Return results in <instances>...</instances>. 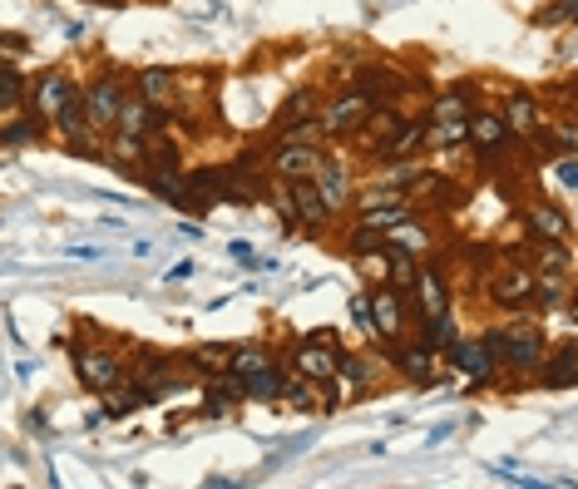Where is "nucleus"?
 <instances>
[{
	"label": "nucleus",
	"instance_id": "obj_1",
	"mask_svg": "<svg viewBox=\"0 0 578 489\" xmlns=\"http://www.w3.org/2000/svg\"><path fill=\"white\" fill-rule=\"evenodd\" d=\"M484 346H490V356L500 362L509 386L539 381V366H544V356H549L544 327L529 317H509V321H500V327H490L484 331Z\"/></svg>",
	"mask_w": 578,
	"mask_h": 489
},
{
	"label": "nucleus",
	"instance_id": "obj_2",
	"mask_svg": "<svg viewBox=\"0 0 578 489\" xmlns=\"http://www.w3.org/2000/svg\"><path fill=\"white\" fill-rule=\"evenodd\" d=\"M484 302L494 311H525L534 307V292H539V277L534 262H519V257H500V262L484 272Z\"/></svg>",
	"mask_w": 578,
	"mask_h": 489
},
{
	"label": "nucleus",
	"instance_id": "obj_3",
	"mask_svg": "<svg viewBox=\"0 0 578 489\" xmlns=\"http://www.w3.org/2000/svg\"><path fill=\"white\" fill-rule=\"evenodd\" d=\"M342 337L336 331H311V337H292L287 341V366L297 376H307V381L317 386H332L336 371H342Z\"/></svg>",
	"mask_w": 578,
	"mask_h": 489
},
{
	"label": "nucleus",
	"instance_id": "obj_4",
	"mask_svg": "<svg viewBox=\"0 0 578 489\" xmlns=\"http://www.w3.org/2000/svg\"><path fill=\"white\" fill-rule=\"evenodd\" d=\"M70 362H75L79 386L95 395H104V391H114L119 381H128V356L114 352V341H75Z\"/></svg>",
	"mask_w": 578,
	"mask_h": 489
},
{
	"label": "nucleus",
	"instance_id": "obj_5",
	"mask_svg": "<svg viewBox=\"0 0 578 489\" xmlns=\"http://www.w3.org/2000/svg\"><path fill=\"white\" fill-rule=\"evenodd\" d=\"M376 109H381V99L366 95L361 85H352L321 105V129H327V138H356L366 124H371Z\"/></svg>",
	"mask_w": 578,
	"mask_h": 489
},
{
	"label": "nucleus",
	"instance_id": "obj_6",
	"mask_svg": "<svg viewBox=\"0 0 578 489\" xmlns=\"http://www.w3.org/2000/svg\"><path fill=\"white\" fill-rule=\"evenodd\" d=\"M391 371L406 376L410 386H430L440 376V346H430L420 331H406L401 341H391V352H385Z\"/></svg>",
	"mask_w": 578,
	"mask_h": 489
},
{
	"label": "nucleus",
	"instance_id": "obj_7",
	"mask_svg": "<svg viewBox=\"0 0 578 489\" xmlns=\"http://www.w3.org/2000/svg\"><path fill=\"white\" fill-rule=\"evenodd\" d=\"M410 302H416V321H435V317H450V311H455V288H450L445 262H420Z\"/></svg>",
	"mask_w": 578,
	"mask_h": 489
},
{
	"label": "nucleus",
	"instance_id": "obj_8",
	"mask_svg": "<svg viewBox=\"0 0 578 489\" xmlns=\"http://www.w3.org/2000/svg\"><path fill=\"white\" fill-rule=\"evenodd\" d=\"M445 356H450V366H455V371H460L465 381H470V391H490L494 381H504V371H500V362L490 356L484 337H475V341H470V337H460Z\"/></svg>",
	"mask_w": 578,
	"mask_h": 489
},
{
	"label": "nucleus",
	"instance_id": "obj_9",
	"mask_svg": "<svg viewBox=\"0 0 578 489\" xmlns=\"http://www.w3.org/2000/svg\"><path fill=\"white\" fill-rule=\"evenodd\" d=\"M321 159H327V144H272L268 154V173L278 183H297V179H317Z\"/></svg>",
	"mask_w": 578,
	"mask_h": 489
},
{
	"label": "nucleus",
	"instance_id": "obj_10",
	"mask_svg": "<svg viewBox=\"0 0 578 489\" xmlns=\"http://www.w3.org/2000/svg\"><path fill=\"white\" fill-rule=\"evenodd\" d=\"M287 198H292V213H297L302 233H332L336 208L327 203V193L317 188V179H297V183H287Z\"/></svg>",
	"mask_w": 578,
	"mask_h": 489
},
{
	"label": "nucleus",
	"instance_id": "obj_11",
	"mask_svg": "<svg viewBox=\"0 0 578 489\" xmlns=\"http://www.w3.org/2000/svg\"><path fill=\"white\" fill-rule=\"evenodd\" d=\"M420 149H430V114H410L406 124L396 129V134L385 138V144H376L371 159L391 169V163H410Z\"/></svg>",
	"mask_w": 578,
	"mask_h": 489
},
{
	"label": "nucleus",
	"instance_id": "obj_12",
	"mask_svg": "<svg viewBox=\"0 0 578 489\" xmlns=\"http://www.w3.org/2000/svg\"><path fill=\"white\" fill-rule=\"evenodd\" d=\"M124 99H128V89L119 85L114 75H99L95 85L85 89V114H89V124H95L99 134H114L119 114H124Z\"/></svg>",
	"mask_w": 578,
	"mask_h": 489
},
{
	"label": "nucleus",
	"instance_id": "obj_13",
	"mask_svg": "<svg viewBox=\"0 0 578 489\" xmlns=\"http://www.w3.org/2000/svg\"><path fill=\"white\" fill-rule=\"evenodd\" d=\"M519 223H525L529 243H568V233H574L568 213L558 208V203H549V198L525 203V213H519Z\"/></svg>",
	"mask_w": 578,
	"mask_h": 489
},
{
	"label": "nucleus",
	"instance_id": "obj_14",
	"mask_svg": "<svg viewBox=\"0 0 578 489\" xmlns=\"http://www.w3.org/2000/svg\"><path fill=\"white\" fill-rule=\"evenodd\" d=\"M79 95H85V89L64 75V70H45V75H35V85H30V109L45 114V119H54L70 99H79Z\"/></svg>",
	"mask_w": 578,
	"mask_h": 489
},
{
	"label": "nucleus",
	"instance_id": "obj_15",
	"mask_svg": "<svg viewBox=\"0 0 578 489\" xmlns=\"http://www.w3.org/2000/svg\"><path fill=\"white\" fill-rule=\"evenodd\" d=\"M317 188L327 193V203L336 208V218L352 213L356 208V183H352V169H346V159H336V154H327L317 169Z\"/></svg>",
	"mask_w": 578,
	"mask_h": 489
},
{
	"label": "nucleus",
	"instance_id": "obj_16",
	"mask_svg": "<svg viewBox=\"0 0 578 489\" xmlns=\"http://www.w3.org/2000/svg\"><path fill=\"white\" fill-rule=\"evenodd\" d=\"M391 366V362H385ZM381 362H371L366 352H342V371H336V386H346V395L352 401H361V395H371L376 386H381Z\"/></svg>",
	"mask_w": 578,
	"mask_h": 489
},
{
	"label": "nucleus",
	"instance_id": "obj_17",
	"mask_svg": "<svg viewBox=\"0 0 578 489\" xmlns=\"http://www.w3.org/2000/svg\"><path fill=\"white\" fill-rule=\"evenodd\" d=\"M243 401H253L243 376H233V371L208 376V386H204V415H213V420H218V415H233Z\"/></svg>",
	"mask_w": 578,
	"mask_h": 489
},
{
	"label": "nucleus",
	"instance_id": "obj_18",
	"mask_svg": "<svg viewBox=\"0 0 578 489\" xmlns=\"http://www.w3.org/2000/svg\"><path fill=\"white\" fill-rule=\"evenodd\" d=\"M509 138H514V129H509V119H504V109H475L470 114V149L494 154V149H504Z\"/></svg>",
	"mask_w": 578,
	"mask_h": 489
},
{
	"label": "nucleus",
	"instance_id": "obj_19",
	"mask_svg": "<svg viewBox=\"0 0 578 489\" xmlns=\"http://www.w3.org/2000/svg\"><path fill=\"white\" fill-rule=\"evenodd\" d=\"M539 386H544V391H568V386H578V341H564V346H554V352L544 356Z\"/></svg>",
	"mask_w": 578,
	"mask_h": 489
},
{
	"label": "nucleus",
	"instance_id": "obj_20",
	"mask_svg": "<svg viewBox=\"0 0 578 489\" xmlns=\"http://www.w3.org/2000/svg\"><path fill=\"white\" fill-rule=\"evenodd\" d=\"M420 213V203H416V193H401V198H391V203H376V208H361V213H352L361 228H376V233H391V228H401L406 218H416Z\"/></svg>",
	"mask_w": 578,
	"mask_h": 489
},
{
	"label": "nucleus",
	"instance_id": "obj_21",
	"mask_svg": "<svg viewBox=\"0 0 578 489\" xmlns=\"http://www.w3.org/2000/svg\"><path fill=\"white\" fill-rule=\"evenodd\" d=\"M352 85H361L366 95H376V99H381V105H391V99H396L401 89H406V75H401L396 64H381V60H371V64H361V70H356V75H352Z\"/></svg>",
	"mask_w": 578,
	"mask_h": 489
},
{
	"label": "nucleus",
	"instance_id": "obj_22",
	"mask_svg": "<svg viewBox=\"0 0 578 489\" xmlns=\"http://www.w3.org/2000/svg\"><path fill=\"white\" fill-rule=\"evenodd\" d=\"M504 119H509L514 138L519 134H544V109H539V99L529 95V89H509V99H504Z\"/></svg>",
	"mask_w": 578,
	"mask_h": 489
},
{
	"label": "nucleus",
	"instance_id": "obj_23",
	"mask_svg": "<svg viewBox=\"0 0 578 489\" xmlns=\"http://www.w3.org/2000/svg\"><path fill=\"white\" fill-rule=\"evenodd\" d=\"M475 109H480V105H475V89L470 85H450L445 95L430 99L426 114H430V124H460V119H470Z\"/></svg>",
	"mask_w": 578,
	"mask_h": 489
},
{
	"label": "nucleus",
	"instance_id": "obj_24",
	"mask_svg": "<svg viewBox=\"0 0 578 489\" xmlns=\"http://www.w3.org/2000/svg\"><path fill=\"white\" fill-rule=\"evenodd\" d=\"M385 243H391V247H406L410 257H426V253H435L440 237H435V228H430L426 218L416 213V218H406L401 228H391V233H385Z\"/></svg>",
	"mask_w": 578,
	"mask_h": 489
},
{
	"label": "nucleus",
	"instance_id": "obj_25",
	"mask_svg": "<svg viewBox=\"0 0 578 489\" xmlns=\"http://www.w3.org/2000/svg\"><path fill=\"white\" fill-rule=\"evenodd\" d=\"M30 85L35 80H25L21 70H15V60H5V70H0V114L5 119L25 114V105H30Z\"/></svg>",
	"mask_w": 578,
	"mask_h": 489
},
{
	"label": "nucleus",
	"instance_id": "obj_26",
	"mask_svg": "<svg viewBox=\"0 0 578 489\" xmlns=\"http://www.w3.org/2000/svg\"><path fill=\"white\" fill-rule=\"evenodd\" d=\"M233 341H204V346H193L183 362L193 366L198 376H223V371H233Z\"/></svg>",
	"mask_w": 578,
	"mask_h": 489
},
{
	"label": "nucleus",
	"instance_id": "obj_27",
	"mask_svg": "<svg viewBox=\"0 0 578 489\" xmlns=\"http://www.w3.org/2000/svg\"><path fill=\"white\" fill-rule=\"evenodd\" d=\"M321 114V95L311 85L292 89L287 99H282V109L272 114V129H287V124H302V119H317Z\"/></svg>",
	"mask_w": 578,
	"mask_h": 489
},
{
	"label": "nucleus",
	"instance_id": "obj_28",
	"mask_svg": "<svg viewBox=\"0 0 578 489\" xmlns=\"http://www.w3.org/2000/svg\"><path fill=\"white\" fill-rule=\"evenodd\" d=\"M268 366H278V352H272L268 341H243V346L233 352V376H243V381L262 376Z\"/></svg>",
	"mask_w": 578,
	"mask_h": 489
},
{
	"label": "nucleus",
	"instance_id": "obj_29",
	"mask_svg": "<svg viewBox=\"0 0 578 489\" xmlns=\"http://www.w3.org/2000/svg\"><path fill=\"white\" fill-rule=\"evenodd\" d=\"M134 89H139L144 99H153V105H173L179 75H173V70H163V64H149V70H139V75H134Z\"/></svg>",
	"mask_w": 578,
	"mask_h": 489
},
{
	"label": "nucleus",
	"instance_id": "obj_30",
	"mask_svg": "<svg viewBox=\"0 0 578 489\" xmlns=\"http://www.w3.org/2000/svg\"><path fill=\"white\" fill-rule=\"evenodd\" d=\"M45 134H54V124H50L45 114H35V109H30L25 119H21V114L5 119V149H21V144H40Z\"/></svg>",
	"mask_w": 578,
	"mask_h": 489
},
{
	"label": "nucleus",
	"instance_id": "obj_31",
	"mask_svg": "<svg viewBox=\"0 0 578 489\" xmlns=\"http://www.w3.org/2000/svg\"><path fill=\"white\" fill-rule=\"evenodd\" d=\"M406 119H410V114H406V109H401V105H381V109H376V114H371V124H366L356 138H361L366 149H376V144H385V138L396 134V129L406 124Z\"/></svg>",
	"mask_w": 578,
	"mask_h": 489
},
{
	"label": "nucleus",
	"instance_id": "obj_32",
	"mask_svg": "<svg viewBox=\"0 0 578 489\" xmlns=\"http://www.w3.org/2000/svg\"><path fill=\"white\" fill-rule=\"evenodd\" d=\"M282 391H287V371H282V362L247 381V395H253L257 405H282Z\"/></svg>",
	"mask_w": 578,
	"mask_h": 489
},
{
	"label": "nucleus",
	"instance_id": "obj_33",
	"mask_svg": "<svg viewBox=\"0 0 578 489\" xmlns=\"http://www.w3.org/2000/svg\"><path fill=\"white\" fill-rule=\"evenodd\" d=\"M144 405V395H139V386L134 381H119L114 391H104V415L109 420H124V415H134Z\"/></svg>",
	"mask_w": 578,
	"mask_h": 489
},
{
	"label": "nucleus",
	"instance_id": "obj_34",
	"mask_svg": "<svg viewBox=\"0 0 578 489\" xmlns=\"http://www.w3.org/2000/svg\"><path fill=\"white\" fill-rule=\"evenodd\" d=\"M352 321L371 337V292H356V297H352Z\"/></svg>",
	"mask_w": 578,
	"mask_h": 489
},
{
	"label": "nucleus",
	"instance_id": "obj_35",
	"mask_svg": "<svg viewBox=\"0 0 578 489\" xmlns=\"http://www.w3.org/2000/svg\"><path fill=\"white\" fill-rule=\"evenodd\" d=\"M554 173H558V183H564V188H578V159H558Z\"/></svg>",
	"mask_w": 578,
	"mask_h": 489
},
{
	"label": "nucleus",
	"instance_id": "obj_36",
	"mask_svg": "<svg viewBox=\"0 0 578 489\" xmlns=\"http://www.w3.org/2000/svg\"><path fill=\"white\" fill-rule=\"evenodd\" d=\"M198 272H204V267H198V262H179V267H173V272H163V282H193V277H198Z\"/></svg>",
	"mask_w": 578,
	"mask_h": 489
},
{
	"label": "nucleus",
	"instance_id": "obj_37",
	"mask_svg": "<svg viewBox=\"0 0 578 489\" xmlns=\"http://www.w3.org/2000/svg\"><path fill=\"white\" fill-rule=\"evenodd\" d=\"M564 15H568V21H578V0H558V5H554V21H564Z\"/></svg>",
	"mask_w": 578,
	"mask_h": 489
},
{
	"label": "nucleus",
	"instance_id": "obj_38",
	"mask_svg": "<svg viewBox=\"0 0 578 489\" xmlns=\"http://www.w3.org/2000/svg\"><path fill=\"white\" fill-rule=\"evenodd\" d=\"M564 311L578 321V277H574V288H568V307H564Z\"/></svg>",
	"mask_w": 578,
	"mask_h": 489
},
{
	"label": "nucleus",
	"instance_id": "obj_39",
	"mask_svg": "<svg viewBox=\"0 0 578 489\" xmlns=\"http://www.w3.org/2000/svg\"><path fill=\"white\" fill-rule=\"evenodd\" d=\"M574 89H578V85H574Z\"/></svg>",
	"mask_w": 578,
	"mask_h": 489
}]
</instances>
